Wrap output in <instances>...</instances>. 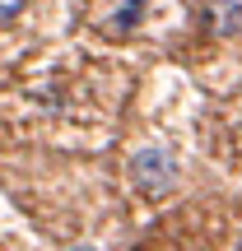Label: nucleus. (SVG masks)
<instances>
[{
	"instance_id": "f03ea898",
	"label": "nucleus",
	"mask_w": 242,
	"mask_h": 251,
	"mask_svg": "<svg viewBox=\"0 0 242 251\" xmlns=\"http://www.w3.org/2000/svg\"><path fill=\"white\" fill-rule=\"evenodd\" d=\"M200 24H205L210 37H233V33H242V0H205Z\"/></svg>"
},
{
	"instance_id": "39448f33",
	"label": "nucleus",
	"mask_w": 242,
	"mask_h": 251,
	"mask_svg": "<svg viewBox=\"0 0 242 251\" xmlns=\"http://www.w3.org/2000/svg\"><path fill=\"white\" fill-rule=\"evenodd\" d=\"M75 251H98V247H75Z\"/></svg>"
},
{
	"instance_id": "f257e3e1",
	"label": "nucleus",
	"mask_w": 242,
	"mask_h": 251,
	"mask_svg": "<svg viewBox=\"0 0 242 251\" xmlns=\"http://www.w3.org/2000/svg\"><path fill=\"white\" fill-rule=\"evenodd\" d=\"M172 177H177V158H172V149H140L131 158V181L140 191H149V196H163V191L172 186Z\"/></svg>"
},
{
	"instance_id": "423d86ee",
	"label": "nucleus",
	"mask_w": 242,
	"mask_h": 251,
	"mask_svg": "<svg viewBox=\"0 0 242 251\" xmlns=\"http://www.w3.org/2000/svg\"><path fill=\"white\" fill-rule=\"evenodd\" d=\"M238 251H242V237H238Z\"/></svg>"
},
{
	"instance_id": "20e7f679",
	"label": "nucleus",
	"mask_w": 242,
	"mask_h": 251,
	"mask_svg": "<svg viewBox=\"0 0 242 251\" xmlns=\"http://www.w3.org/2000/svg\"><path fill=\"white\" fill-rule=\"evenodd\" d=\"M19 14H24V0H0V19L5 24H14Z\"/></svg>"
},
{
	"instance_id": "7ed1b4c3",
	"label": "nucleus",
	"mask_w": 242,
	"mask_h": 251,
	"mask_svg": "<svg viewBox=\"0 0 242 251\" xmlns=\"http://www.w3.org/2000/svg\"><path fill=\"white\" fill-rule=\"evenodd\" d=\"M140 9H144V0H126V5H121V14L112 19V24H117V28H131L135 19H140Z\"/></svg>"
}]
</instances>
